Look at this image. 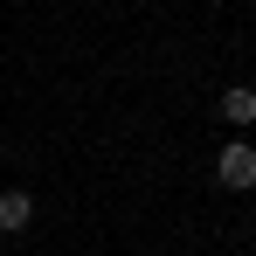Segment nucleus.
I'll return each mask as SVG.
<instances>
[{"mask_svg": "<svg viewBox=\"0 0 256 256\" xmlns=\"http://www.w3.org/2000/svg\"><path fill=\"white\" fill-rule=\"evenodd\" d=\"M242 7H256V0H242Z\"/></svg>", "mask_w": 256, "mask_h": 256, "instance_id": "obj_4", "label": "nucleus"}, {"mask_svg": "<svg viewBox=\"0 0 256 256\" xmlns=\"http://www.w3.org/2000/svg\"><path fill=\"white\" fill-rule=\"evenodd\" d=\"M222 118H228V125H256V90L250 84H228L222 90Z\"/></svg>", "mask_w": 256, "mask_h": 256, "instance_id": "obj_3", "label": "nucleus"}, {"mask_svg": "<svg viewBox=\"0 0 256 256\" xmlns=\"http://www.w3.org/2000/svg\"><path fill=\"white\" fill-rule=\"evenodd\" d=\"M214 180H222V187H236V194H250V187H256V146L228 138V146L214 152Z\"/></svg>", "mask_w": 256, "mask_h": 256, "instance_id": "obj_1", "label": "nucleus"}, {"mask_svg": "<svg viewBox=\"0 0 256 256\" xmlns=\"http://www.w3.org/2000/svg\"><path fill=\"white\" fill-rule=\"evenodd\" d=\"M28 222H35V194H28V187H7V194H0V228L21 236Z\"/></svg>", "mask_w": 256, "mask_h": 256, "instance_id": "obj_2", "label": "nucleus"}]
</instances>
